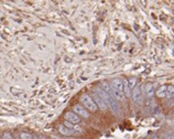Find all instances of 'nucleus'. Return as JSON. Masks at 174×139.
I'll list each match as a JSON object with an SVG mask.
<instances>
[{
    "label": "nucleus",
    "mask_w": 174,
    "mask_h": 139,
    "mask_svg": "<svg viewBox=\"0 0 174 139\" xmlns=\"http://www.w3.org/2000/svg\"><path fill=\"white\" fill-rule=\"evenodd\" d=\"M21 139H32V136L28 133H22L21 134Z\"/></svg>",
    "instance_id": "4468645a"
},
{
    "label": "nucleus",
    "mask_w": 174,
    "mask_h": 139,
    "mask_svg": "<svg viewBox=\"0 0 174 139\" xmlns=\"http://www.w3.org/2000/svg\"><path fill=\"white\" fill-rule=\"evenodd\" d=\"M58 131L62 134V135H64V136H71V135H73L75 131L72 129H70L68 127L64 126V125H60V127H58Z\"/></svg>",
    "instance_id": "1a4fd4ad"
},
{
    "label": "nucleus",
    "mask_w": 174,
    "mask_h": 139,
    "mask_svg": "<svg viewBox=\"0 0 174 139\" xmlns=\"http://www.w3.org/2000/svg\"><path fill=\"white\" fill-rule=\"evenodd\" d=\"M103 90L109 95V106H108V107H110V109L113 112V114L118 115L120 112V106H119V104H118V100H117L116 98H115V96L113 95L111 86H110V85H107V84H104L103 85Z\"/></svg>",
    "instance_id": "f257e3e1"
},
{
    "label": "nucleus",
    "mask_w": 174,
    "mask_h": 139,
    "mask_svg": "<svg viewBox=\"0 0 174 139\" xmlns=\"http://www.w3.org/2000/svg\"><path fill=\"white\" fill-rule=\"evenodd\" d=\"M110 86H111V88L115 90V91H118V92L123 93V82H122V80L113 79V82H111V84H110Z\"/></svg>",
    "instance_id": "0eeeda50"
},
{
    "label": "nucleus",
    "mask_w": 174,
    "mask_h": 139,
    "mask_svg": "<svg viewBox=\"0 0 174 139\" xmlns=\"http://www.w3.org/2000/svg\"><path fill=\"white\" fill-rule=\"evenodd\" d=\"M80 102L83 103V105L85 106L86 108L92 110V112H96L98 109L97 105L94 102V100L92 98V96H89L88 94H83L80 96Z\"/></svg>",
    "instance_id": "f03ea898"
},
{
    "label": "nucleus",
    "mask_w": 174,
    "mask_h": 139,
    "mask_svg": "<svg viewBox=\"0 0 174 139\" xmlns=\"http://www.w3.org/2000/svg\"><path fill=\"white\" fill-rule=\"evenodd\" d=\"M166 90H168V86H165V85H163V86H161L160 88H158V91L156 92V96L160 97V98L165 97V95H166Z\"/></svg>",
    "instance_id": "9b49d317"
},
{
    "label": "nucleus",
    "mask_w": 174,
    "mask_h": 139,
    "mask_svg": "<svg viewBox=\"0 0 174 139\" xmlns=\"http://www.w3.org/2000/svg\"><path fill=\"white\" fill-rule=\"evenodd\" d=\"M74 113L83 118L89 117V113L87 112V109L85 107H83V105H80V104H77V105L74 106Z\"/></svg>",
    "instance_id": "7ed1b4c3"
},
{
    "label": "nucleus",
    "mask_w": 174,
    "mask_h": 139,
    "mask_svg": "<svg viewBox=\"0 0 174 139\" xmlns=\"http://www.w3.org/2000/svg\"><path fill=\"white\" fill-rule=\"evenodd\" d=\"M123 93H125V96L126 97H130L132 94V91L130 90L128 85V80H123Z\"/></svg>",
    "instance_id": "9d476101"
},
{
    "label": "nucleus",
    "mask_w": 174,
    "mask_h": 139,
    "mask_svg": "<svg viewBox=\"0 0 174 139\" xmlns=\"http://www.w3.org/2000/svg\"><path fill=\"white\" fill-rule=\"evenodd\" d=\"M50 139H53V138H50Z\"/></svg>",
    "instance_id": "a211bd4d"
},
{
    "label": "nucleus",
    "mask_w": 174,
    "mask_h": 139,
    "mask_svg": "<svg viewBox=\"0 0 174 139\" xmlns=\"http://www.w3.org/2000/svg\"><path fill=\"white\" fill-rule=\"evenodd\" d=\"M93 100H94V102L96 103L97 107H98L99 109H100V110H107V109H108L107 104H106V103L104 102V100H101V98L99 97V95H98L97 93L94 94V98H93Z\"/></svg>",
    "instance_id": "423d86ee"
},
{
    "label": "nucleus",
    "mask_w": 174,
    "mask_h": 139,
    "mask_svg": "<svg viewBox=\"0 0 174 139\" xmlns=\"http://www.w3.org/2000/svg\"><path fill=\"white\" fill-rule=\"evenodd\" d=\"M131 96H132V100H133L134 103H137V104L142 103V93H141L140 86H136V87L132 90Z\"/></svg>",
    "instance_id": "20e7f679"
},
{
    "label": "nucleus",
    "mask_w": 174,
    "mask_h": 139,
    "mask_svg": "<svg viewBox=\"0 0 174 139\" xmlns=\"http://www.w3.org/2000/svg\"><path fill=\"white\" fill-rule=\"evenodd\" d=\"M2 139H12V136H11L9 133H6V134H3Z\"/></svg>",
    "instance_id": "2eb2a0df"
},
{
    "label": "nucleus",
    "mask_w": 174,
    "mask_h": 139,
    "mask_svg": "<svg viewBox=\"0 0 174 139\" xmlns=\"http://www.w3.org/2000/svg\"><path fill=\"white\" fill-rule=\"evenodd\" d=\"M65 119H66L67 121H70V123H72V124H80V117L77 114H75L74 112H67L66 114H65Z\"/></svg>",
    "instance_id": "39448f33"
},
{
    "label": "nucleus",
    "mask_w": 174,
    "mask_h": 139,
    "mask_svg": "<svg viewBox=\"0 0 174 139\" xmlns=\"http://www.w3.org/2000/svg\"><path fill=\"white\" fill-rule=\"evenodd\" d=\"M37 139H45V137H39V138H37Z\"/></svg>",
    "instance_id": "f3484780"
},
{
    "label": "nucleus",
    "mask_w": 174,
    "mask_h": 139,
    "mask_svg": "<svg viewBox=\"0 0 174 139\" xmlns=\"http://www.w3.org/2000/svg\"><path fill=\"white\" fill-rule=\"evenodd\" d=\"M165 97H168V98H173V97H174V86H172V85L168 86Z\"/></svg>",
    "instance_id": "f8f14e48"
},
{
    "label": "nucleus",
    "mask_w": 174,
    "mask_h": 139,
    "mask_svg": "<svg viewBox=\"0 0 174 139\" xmlns=\"http://www.w3.org/2000/svg\"><path fill=\"white\" fill-rule=\"evenodd\" d=\"M143 92L147 95V97H152L154 95V88H153L152 84H146L143 86Z\"/></svg>",
    "instance_id": "6e6552de"
},
{
    "label": "nucleus",
    "mask_w": 174,
    "mask_h": 139,
    "mask_svg": "<svg viewBox=\"0 0 174 139\" xmlns=\"http://www.w3.org/2000/svg\"><path fill=\"white\" fill-rule=\"evenodd\" d=\"M165 139H174V131H173V133H171V134H169L168 136L165 137Z\"/></svg>",
    "instance_id": "dca6fc26"
},
{
    "label": "nucleus",
    "mask_w": 174,
    "mask_h": 139,
    "mask_svg": "<svg viewBox=\"0 0 174 139\" xmlns=\"http://www.w3.org/2000/svg\"><path fill=\"white\" fill-rule=\"evenodd\" d=\"M128 85H129V87H130V90H133L136 86H137V79L136 77H131V79H129L128 80Z\"/></svg>",
    "instance_id": "ddd939ff"
}]
</instances>
